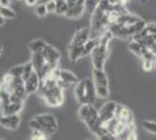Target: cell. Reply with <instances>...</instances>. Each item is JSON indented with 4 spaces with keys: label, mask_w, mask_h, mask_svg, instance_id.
Masks as SVG:
<instances>
[{
    "label": "cell",
    "mask_w": 156,
    "mask_h": 140,
    "mask_svg": "<svg viewBox=\"0 0 156 140\" xmlns=\"http://www.w3.org/2000/svg\"><path fill=\"white\" fill-rule=\"evenodd\" d=\"M58 69L50 71L42 80L39 91L47 105L51 107H59L64 103V89L59 87L57 83V70Z\"/></svg>",
    "instance_id": "cell-1"
},
{
    "label": "cell",
    "mask_w": 156,
    "mask_h": 140,
    "mask_svg": "<svg viewBox=\"0 0 156 140\" xmlns=\"http://www.w3.org/2000/svg\"><path fill=\"white\" fill-rule=\"evenodd\" d=\"M114 36L111 33L110 31H105L103 34H100L97 38V47L94 48V50L91 53V61H92V67L93 69H98V70H104L105 63L108 57V46L110 42L112 41Z\"/></svg>",
    "instance_id": "cell-2"
},
{
    "label": "cell",
    "mask_w": 156,
    "mask_h": 140,
    "mask_svg": "<svg viewBox=\"0 0 156 140\" xmlns=\"http://www.w3.org/2000/svg\"><path fill=\"white\" fill-rule=\"evenodd\" d=\"M29 126L35 132H40L46 134L47 137H50L57 131L58 123L54 114L42 113L35 116L29 120Z\"/></svg>",
    "instance_id": "cell-3"
},
{
    "label": "cell",
    "mask_w": 156,
    "mask_h": 140,
    "mask_svg": "<svg viewBox=\"0 0 156 140\" xmlns=\"http://www.w3.org/2000/svg\"><path fill=\"white\" fill-rule=\"evenodd\" d=\"M73 93H75V98L80 105L93 104L94 97H96V89H94L93 81L91 78L79 80L77 84L75 85Z\"/></svg>",
    "instance_id": "cell-4"
},
{
    "label": "cell",
    "mask_w": 156,
    "mask_h": 140,
    "mask_svg": "<svg viewBox=\"0 0 156 140\" xmlns=\"http://www.w3.org/2000/svg\"><path fill=\"white\" fill-rule=\"evenodd\" d=\"M78 117L84 121L87 128L92 133H96L99 127L101 126V121L99 117V110H97L93 104H83L78 110Z\"/></svg>",
    "instance_id": "cell-5"
},
{
    "label": "cell",
    "mask_w": 156,
    "mask_h": 140,
    "mask_svg": "<svg viewBox=\"0 0 156 140\" xmlns=\"http://www.w3.org/2000/svg\"><path fill=\"white\" fill-rule=\"evenodd\" d=\"M92 81L96 89V96L101 99H107L110 97V83H108V77L106 73L104 70L93 69Z\"/></svg>",
    "instance_id": "cell-6"
},
{
    "label": "cell",
    "mask_w": 156,
    "mask_h": 140,
    "mask_svg": "<svg viewBox=\"0 0 156 140\" xmlns=\"http://www.w3.org/2000/svg\"><path fill=\"white\" fill-rule=\"evenodd\" d=\"M30 62H32L33 68H34V71L39 75L41 80H43L50 71L56 70V69H52V68L50 67V64L47 62V60L44 59V56L42 55V53L32 54ZM57 69H58V68H57Z\"/></svg>",
    "instance_id": "cell-7"
},
{
    "label": "cell",
    "mask_w": 156,
    "mask_h": 140,
    "mask_svg": "<svg viewBox=\"0 0 156 140\" xmlns=\"http://www.w3.org/2000/svg\"><path fill=\"white\" fill-rule=\"evenodd\" d=\"M78 77L68 69H58L57 70V83L61 88L66 89L69 87H75L78 83Z\"/></svg>",
    "instance_id": "cell-8"
},
{
    "label": "cell",
    "mask_w": 156,
    "mask_h": 140,
    "mask_svg": "<svg viewBox=\"0 0 156 140\" xmlns=\"http://www.w3.org/2000/svg\"><path fill=\"white\" fill-rule=\"evenodd\" d=\"M118 103L113 102V100H108L106 102L103 106L99 109V117H100V121L101 125H106L108 121L115 118V110H117Z\"/></svg>",
    "instance_id": "cell-9"
},
{
    "label": "cell",
    "mask_w": 156,
    "mask_h": 140,
    "mask_svg": "<svg viewBox=\"0 0 156 140\" xmlns=\"http://www.w3.org/2000/svg\"><path fill=\"white\" fill-rule=\"evenodd\" d=\"M42 55L44 56V59L50 64V67L52 69H57L58 68V63L59 60H61V53L58 52L57 48H55L54 46L48 43L47 47L44 48V50L42 52Z\"/></svg>",
    "instance_id": "cell-10"
},
{
    "label": "cell",
    "mask_w": 156,
    "mask_h": 140,
    "mask_svg": "<svg viewBox=\"0 0 156 140\" xmlns=\"http://www.w3.org/2000/svg\"><path fill=\"white\" fill-rule=\"evenodd\" d=\"M115 119L119 120L120 123L125 124L126 126H128L130 124H134V117L133 113L128 107L124 106L121 104H118L117 110H115Z\"/></svg>",
    "instance_id": "cell-11"
},
{
    "label": "cell",
    "mask_w": 156,
    "mask_h": 140,
    "mask_svg": "<svg viewBox=\"0 0 156 140\" xmlns=\"http://www.w3.org/2000/svg\"><path fill=\"white\" fill-rule=\"evenodd\" d=\"M90 39H91V31H90V28L89 27L79 28L78 31H76V33L73 34L70 45L71 46H84Z\"/></svg>",
    "instance_id": "cell-12"
},
{
    "label": "cell",
    "mask_w": 156,
    "mask_h": 140,
    "mask_svg": "<svg viewBox=\"0 0 156 140\" xmlns=\"http://www.w3.org/2000/svg\"><path fill=\"white\" fill-rule=\"evenodd\" d=\"M23 109V102H6L0 104V111L2 116L19 114Z\"/></svg>",
    "instance_id": "cell-13"
},
{
    "label": "cell",
    "mask_w": 156,
    "mask_h": 140,
    "mask_svg": "<svg viewBox=\"0 0 156 140\" xmlns=\"http://www.w3.org/2000/svg\"><path fill=\"white\" fill-rule=\"evenodd\" d=\"M21 123V117L19 114H13V116H2L0 117V126L4 128L11 130V131H16Z\"/></svg>",
    "instance_id": "cell-14"
},
{
    "label": "cell",
    "mask_w": 156,
    "mask_h": 140,
    "mask_svg": "<svg viewBox=\"0 0 156 140\" xmlns=\"http://www.w3.org/2000/svg\"><path fill=\"white\" fill-rule=\"evenodd\" d=\"M41 83H42V80L40 78L39 75L34 71L32 74V76L25 82V89H26L27 95H33L35 92H39L40 88H41Z\"/></svg>",
    "instance_id": "cell-15"
},
{
    "label": "cell",
    "mask_w": 156,
    "mask_h": 140,
    "mask_svg": "<svg viewBox=\"0 0 156 140\" xmlns=\"http://www.w3.org/2000/svg\"><path fill=\"white\" fill-rule=\"evenodd\" d=\"M85 1H86V0H78L76 5H73L72 7L69 8V11H68V13H66L65 16L69 18V19H77V18H80V16L84 14L85 9H86Z\"/></svg>",
    "instance_id": "cell-16"
},
{
    "label": "cell",
    "mask_w": 156,
    "mask_h": 140,
    "mask_svg": "<svg viewBox=\"0 0 156 140\" xmlns=\"http://www.w3.org/2000/svg\"><path fill=\"white\" fill-rule=\"evenodd\" d=\"M68 54H69V59H70L72 62H77V61L80 60L82 57L86 56L84 46H71V45H70V46H69Z\"/></svg>",
    "instance_id": "cell-17"
},
{
    "label": "cell",
    "mask_w": 156,
    "mask_h": 140,
    "mask_svg": "<svg viewBox=\"0 0 156 140\" xmlns=\"http://www.w3.org/2000/svg\"><path fill=\"white\" fill-rule=\"evenodd\" d=\"M128 49H129V52H132L134 55H136V56L141 57V59L149 52V49L147 47H144L143 45H141L137 41L134 40H130V42L128 43Z\"/></svg>",
    "instance_id": "cell-18"
},
{
    "label": "cell",
    "mask_w": 156,
    "mask_h": 140,
    "mask_svg": "<svg viewBox=\"0 0 156 140\" xmlns=\"http://www.w3.org/2000/svg\"><path fill=\"white\" fill-rule=\"evenodd\" d=\"M141 60H142L143 70H146V71H150L156 66V56L150 50L143 56Z\"/></svg>",
    "instance_id": "cell-19"
},
{
    "label": "cell",
    "mask_w": 156,
    "mask_h": 140,
    "mask_svg": "<svg viewBox=\"0 0 156 140\" xmlns=\"http://www.w3.org/2000/svg\"><path fill=\"white\" fill-rule=\"evenodd\" d=\"M47 43L44 40H42V39H35V40H32L29 42V45H28V48H29V50L32 52V54H35V53H42L43 50H44V48L47 47Z\"/></svg>",
    "instance_id": "cell-20"
},
{
    "label": "cell",
    "mask_w": 156,
    "mask_h": 140,
    "mask_svg": "<svg viewBox=\"0 0 156 140\" xmlns=\"http://www.w3.org/2000/svg\"><path fill=\"white\" fill-rule=\"evenodd\" d=\"M94 135H96L97 140H117V137L112 133V132H110V131L105 126H103V125L96 131Z\"/></svg>",
    "instance_id": "cell-21"
},
{
    "label": "cell",
    "mask_w": 156,
    "mask_h": 140,
    "mask_svg": "<svg viewBox=\"0 0 156 140\" xmlns=\"http://www.w3.org/2000/svg\"><path fill=\"white\" fill-rule=\"evenodd\" d=\"M68 11H69V6H68L66 0H57L56 1V13L65 16Z\"/></svg>",
    "instance_id": "cell-22"
},
{
    "label": "cell",
    "mask_w": 156,
    "mask_h": 140,
    "mask_svg": "<svg viewBox=\"0 0 156 140\" xmlns=\"http://www.w3.org/2000/svg\"><path fill=\"white\" fill-rule=\"evenodd\" d=\"M0 15H2L5 20H13L16 18V13L11 7H0Z\"/></svg>",
    "instance_id": "cell-23"
},
{
    "label": "cell",
    "mask_w": 156,
    "mask_h": 140,
    "mask_svg": "<svg viewBox=\"0 0 156 140\" xmlns=\"http://www.w3.org/2000/svg\"><path fill=\"white\" fill-rule=\"evenodd\" d=\"M33 73H34V68H33L32 62L28 61L26 63H23V73H22V80H23V82H26L32 76Z\"/></svg>",
    "instance_id": "cell-24"
},
{
    "label": "cell",
    "mask_w": 156,
    "mask_h": 140,
    "mask_svg": "<svg viewBox=\"0 0 156 140\" xmlns=\"http://www.w3.org/2000/svg\"><path fill=\"white\" fill-rule=\"evenodd\" d=\"M142 126L147 132L156 135V121H154V120H143Z\"/></svg>",
    "instance_id": "cell-25"
},
{
    "label": "cell",
    "mask_w": 156,
    "mask_h": 140,
    "mask_svg": "<svg viewBox=\"0 0 156 140\" xmlns=\"http://www.w3.org/2000/svg\"><path fill=\"white\" fill-rule=\"evenodd\" d=\"M97 43H98L97 39H93V38H91L90 40L85 43L84 49H85V53H86V55H91V53L94 50V48L97 47Z\"/></svg>",
    "instance_id": "cell-26"
},
{
    "label": "cell",
    "mask_w": 156,
    "mask_h": 140,
    "mask_svg": "<svg viewBox=\"0 0 156 140\" xmlns=\"http://www.w3.org/2000/svg\"><path fill=\"white\" fill-rule=\"evenodd\" d=\"M35 14H36L39 18H44V16H47L48 11H47L46 2H40L39 5L35 6Z\"/></svg>",
    "instance_id": "cell-27"
},
{
    "label": "cell",
    "mask_w": 156,
    "mask_h": 140,
    "mask_svg": "<svg viewBox=\"0 0 156 140\" xmlns=\"http://www.w3.org/2000/svg\"><path fill=\"white\" fill-rule=\"evenodd\" d=\"M22 73H23V64L14 66L8 70V74L12 75L13 77H21L22 78Z\"/></svg>",
    "instance_id": "cell-28"
},
{
    "label": "cell",
    "mask_w": 156,
    "mask_h": 140,
    "mask_svg": "<svg viewBox=\"0 0 156 140\" xmlns=\"http://www.w3.org/2000/svg\"><path fill=\"white\" fill-rule=\"evenodd\" d=\"M113 7H125L129 0H107Z\"/></svg>",
    "instance_id": "cell-29"
},
{
    "label": "cell",
    "mask_w": 156,
    "mask_h": 140,
    "mask_svg": "<svg viewBox=\"0 0 156 140\" xmlns=\"http://www.w3.org/2000/svg\"><path fill=\"white\" fill-rule=\"evenodd\" d=\"M100 1H101V0H86V1H85V6H86V8H90L92 12H93L94 8L99 5Z\"/></svg>",
    "instance_id": "cell-30"
},
{
    "label": "cell",
    "mask_w": 156,
    "mask_h": 140,
    "mask_svg": "<svg viewBox=\"0 0 156 140\" xmlns=\"http://www.w3.org/2000/svg\"><path fill=\"white\" fill-rule=\"evenodd\" d=\"M46 6H47L48 13H56V2H55V1L48 0L46 2Z\"/></svg>",
    "instance_id": "cell-31"
},
{
    "label": "cell",
    "mask_w": 156,
    "mask_h": 140,
    "mask_svg": "<svg viewBox=\"0 0 156 140\" xmlns=\"http://www.w3.org/2000/svg\"><path fill=\"white\" fill-rule=\"evenodd\" d=\"M30 140H48V137H47L46 134L33 131V135L32 138H30Z\"/></svg>",
    "instance_id": "cell-32"
},
{
    "label": "cell",
    "mask_w": 156,
    "mask_h": 140,
    "mask_svg": "<svg viewBox=\"0 0 156 140\" xmlns=\"http://www.w3.org/2000/svg\"><path fill=\"white\" fill-rule=\"evenodd\" d=\"M40 0H25V2H26V5L27 6H30V7H35L36 5H39L40 2H39Z\"/></svg>",
    "instance_id": "cell-33"
},
{
    "label": "cell",
    "mask_w": 156,
    "mask_h": 140,
    "mask_svg": "<svg viewBox=\"0 0 156 140\" xmlns=\"http://www.w3.org/2000/svg\"><path fill=\"white\" fill-rule=\"evenodd\" d=\"M11 0H0V7H11Z\"/></svg>",
    "instance_id": "cell-34"
},
{
    "label": "cell",
    "mask_w": 156,
    "mask_h": 140,
    "mask_svg": "<svg viewBox=\"0 0 156 140\" xmlns=\"http://www.w3.org/2000/svg\"><path fill=\"white\" fill-rule=\"evenodd\" d=\"M126 140H137V135H136V132L134 131V132H132V133L127 137V139Z\"/></svg>",
    "instance_id": "cell-35"
},
{
    "label": "cell",
    "mask_w": 156,
    "mask_h": 140,
    "mask_svg": "<svg viewBox=\"0 0 156 140\" xmlns=\"http://www.w3.org/2000/svg\"><path fill=\"white\" fill-rule=\"evenodd\" d=\"M4 25H5V18L2 15H0V27L4 26Z\"/></svg>",
    "instance_id": "cell-36"
},
{
    "label": "cell",
    "mask_w": 156,
    "mask_h": 140,
    "mask_svg": "<svg viewBox=\"0 0 156 140\" xmlns=\"http://www.w3.org/2000/svg\"><path fill=\"white\" fill-rule=\"evenodd\" d=\"M2 52H4V46H2V43H0V56H1Z\"/></svg>",
    "instance_id": "cell-37"
},
{
    "label": "cell",
    "mask_w": 156,
    "mask_h": 140,
    "mask_svg": "<svg viewBox=\"0 0 156 140\" xmlns=\"http://www.w3.org/2000/svg\"><path fill=\"white\" fill-rule=\"evenodd\" d=\"M0 104H1V96H0Z\"/></svg>",
    "instance_id": "cell-38"
},
{
    "label": "cell",
    "mask_w": 156,
    "mask_h": 140,
    "mask_svg": "<svg viewBox=\"0 0 156 140\" xmlns=\"http://www.w3.org/2000/svg\"><path fill=\"white\" fill-rule=\"evenodd\" d=\"M51 1H55V2H56V1H57V0H51Z\"/></svg>",
    "instance_id": "cell-39"
}]
</instances>
